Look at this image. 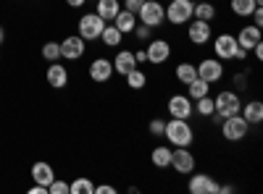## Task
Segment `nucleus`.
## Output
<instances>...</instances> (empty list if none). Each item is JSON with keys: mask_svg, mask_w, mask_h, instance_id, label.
Listing matches in <instances>:
<instances>
[{"mask_svg": "<svg viewBox=\"0 0 263 194\" xmlns=\"http://www.w3.org/2000/svg\"><path fill=\"white\" fill-rule=\"evenodd\" d=\"M84 3H87V0H66V6H69V8H84Z\"/></svg>", "mask_w": 263, "mask_h": 194, "instance_id": "41", "label": "nucleus"}, {"mask_svg": "<svg viewBox=\"0 0 263 194\" xmlns=\"http://www.w3.org/2000/svg\"><path fill=\"white\" fill-rule=\"evenodd\" d=\"M119 11H121V3H119V0H98V3H95V13H98L103 21H108V24H111V21L116 18Z\"/></svg>", "mask_w": 263, "mask_h": 194, "instance_id": "22", "label": "nucleus"}, {"mask_svg": "<svg viewBox=\"0 0 263 194\" xmlns=\"http://www.w3.org/2000/svg\"><path fill=\"white\" fill-rule=\"evenodd\" d=\"M184 27H187V39L192 42V45H197V48L208 45V42H211V37H213V21L190 18Z\"/></svg>", "mask_w": 263, "mask_h": 194, "instance_id": "6", "label": "nucleus"}, {"mask_svg": "<svg viewBox=\"0 0 263 194\" xmlns=\"http://www.w3.org/2000/svg\"><path fill=\"white\" fill-rule=\"evenodd\" d=\"M111 24L121 32V34H132V29L137 27V13H132V11H126V8H121L119 13H116V18L111 21Z\"/></svg>", "mask_w": 263, "mask_h": 194, "instance_id": "21", "label": "nucleus"}, {"mask_svg": "<svg viewBox=\"0 0 263 194\" xmlns=\"http://www.w3.org/2000/svg\"><path fill=\"white\" fill-rule=\"evenodd\" d=\"M87 74H90V79H92L95 84L111 81V76H114V63H111V58H95V60L90 63V69H87Z\"/></svg>", "mask_w": 263, "mask_h": 194, "instance_id": "15", "label": "nucleus"}, {"mask_svg": "<svg viewBox=\"0 0 263 194\" xmlns=\"http://www.w3.org/2000/svg\"><path fill=\"white\" fill-rule=\"evenodd\" d=\"M250 18H253V24H255V27H263V6H258V8L250 13Z\"/></svg>", "mask_w": 263, "mask_h": 194, "instance_id": "38", "label": "nucleus"}, {"mask_svg": "<svg viewBox=\"0 0 263 194\" xmlns=\"http://www.w3.org/2000/svg\"><path fill=\"white\" fill-rule=\"evenodd\" d=\"M248 134H250V123L239 113L221 121V137L227 142H242V139H248Z\"/></svg>", "mask_w": 263, "mask_h": 194, "instance_id": "4", "label": "nucleus"}, {"mask_svg": "<svg viewBox=\"0 0 263 194\" xmlns=\"http://www.w3.org/2000/svg\"><path fill=\"white\" fill-rule=\"evenodd\" d=\"M187 191L190 194H218V181L211 176V174H190V181H187Z\"/></svg>", "mask_w": 263, "mask_h": 194, "instance_id": "11", "label": "nucleus"}, {"mask_svg": "<svg viewBox=\"0 0 263 194\" xmlns=\"http://www.w3.org/2000/svg\"><path fill=\"white\" fill-rule=\"evenodd\" d=\"M163 137L174 144V147H192L195 142V128L187 118H168L166 128H163Z\"/></svg>", "mask_w": 263, "mask_h": 194, "instance_id": "1", "label": "nucleus"}, {"mask_svg": "<svg viewBox=\"0 0 263 194\" xmlns=\"http://www.w3.org/2000/svg\"><path fill=\"white\" fill-rule=\"evenodd\" d=\"M211 42H213V58H218V60H232L234 58V50L239 48L237 45V37L229 34V32L218 34V37H211Z\"/></svg>", "mask_w": 263, "mask_h": 194, "instance_id": "12", "label": "nucleus"}, {"mask_svg": "<svg viewBox=\"0 0 263 194\" xmlns=\"http://www.w3.org/2000/svg\"><path fill=\"white\" fill-rule=\"evenodd\" d=\"M42 58L45 60H58L61 58V42H45V45H42Z\"/></svg>", "mask_w": 263, "mask_h": 194, "instance_id": "32", "label": "nucleus"}, {"mask_svg": "<svg viewBox=\"0 0 263 194\" xmlns=\"http://www.w3.org/2000/svg\"><path fill=\"white\" fill-rule=\"evenodd\" d=\"M142 3H145V0H124V8L132 11V13H137L142 8Z\"/></svg>", "mask_w": 263, "mask_h": 194, "instance_id": "37", "label": "nucleus"}, {"mask_svg": "<svg viewBox=\"0 0 263 194\" xmlns=\"http://www.w3.org/2000/svg\"><path fill=\"white\" fill-rule=\"evenodd\" d=\"M239 116H242L250 126H258L263 123V102L260 100H250V102H242L239 107Z\"/></svg>", "mask_w": 263, "mask_h": 194, "instance_id": "19", "label": "nucleus"}, {"mask_svg": "<svg viewBox=\"0 0 263 194\" xmlns=\"http://www.w3.org/2000/svg\"><path fill=\"white\" fill-rule=\"evenodd\" d=\"M119 189L111 184H95V194H116Z\"/></svg>", "mask_w": 263, "mask_h": 194, "instance_id": "36", "label": "nucleus"}, {"mask_svg": "<svg viewBox=\"0 0 263 194\" xmlns=\"http://www.w3.org/2000/svg\"><path fill=\"white\" fill-rule=\"evenodd\" d=\"M111 63H114V74H119V76H126L132 69H137L135 53H132V50H124V48L116 53V58H114Z\"/></svg>", "mask_w": 263, "mask_h": 194, "instance_id": "18", "label": "nucleus"}, {"mask_svg": "<svg viewBox=\"0 0 263 194\" xmlns=\"http://www.w3.org/2000/svg\"><path fill=\"white\" fill-rule=\"evenodd\" d=\"M121 39H124V34L114 24H105V29L100 34V42H103L105 48H121Z\"/></svg>", "mask_w": 263, "mask_h": 194, "instance_id": "27", "label": "nucleus"}, {"mask_svg": "<svg viewBox=\"0 0 263 194\" xmlns=\"http://www.w3.org/2000/svg\"><path fill=\"white\" fill-rule=\"evenodd\" d=\"M234 37H237V45L250 53V50L258 45V42H260V27H255V24H245Z\"/></svg>", "mask_w": 263, "mask_h": 194, "instance_id": "16", "label": "nucleus"}, {"mask_svg": "<svg viewBox=\"0 0 263 194\" xmlns=\"http://www.w3.org/2000/svg\"><path fill=\"white\" fill-rule=\"evenodd\" d=\"M153 32H156V29L147 27V24H140V21H137V27L132 29V34H135L140 42H150V39H153Z\"/></svg>", "mask_w": 263, "mask_h": 194, "instance_id": "33", "label": "nucleus"}, {"mask_svg": "<svg viewBox=\"0 0 263 194\" xmlns=\"http://www.w3.org/2000/svg\"><path fill=\"white\" fill-rule=\"evenodd\" d=\"M245 84H248V71H242V74L234 76V87H237V90H242Z\"/></svg>", "mask_w": 263, "mask_h": 194, "instance_id": "39", "label": "nucleus"}, {"mask_svg": "<svg viewBox=\"0 0 263 194\" xmlns=\"http://www.w3.org/2000/svg\"><path fill=\"white\" fill-rule=\"evenodd\" d=\"M166 113L168 118H192L195 116V107H192V100L187 95H171L166 100Z\"/></svg>", "mask_w": 263, "mask_h": 194, "instance_id": "10", "label": "nucleus"}, {"mask_svg": "<svg viewBox=\"0 0 263 194\" xmlns=\"http://www.w3.org/2000/svg\"><path fill=\"white\" fill-rule=\"evenodd\" d=\"M135 60L145 66V63H147V53H145V50H137V53H135Z\"/></svg>", "mask_w": 263, "mask_h": 194, "instance_id": "40", "label": "nucleus"}, {"mask_svg": "<svg viewBox=\"0 0 263 194\" xmlns=\"http://www.w3.org/2000/svg\"><path fill=\"white\" fill-rule=\"evenodd\" d=\"M229 8L239 18H250V13L258 8V0H229Z\"/></svg>", "mask_w": 263, "mask_h": 194, "instance_id": "26", "label": "nucleus"}, {"mask_svg": "<svg viewBox=\"0 0 263 194\" xmlns=\"http://www.w3.org/2000/svg\"><path fill=\"white\" fill-rule=\"evenodd\" d=\"M239 107H242V100H239L237 90H224L213 97V123H221L229 116H237Z\"/></svg>", "mask_w": 263, "mask_h": 194, "instance_id": "2", "label": "nucleus"}, {"mask_svg": "<svg viewBox=\"0 0 263 194\" xmlns=\"http://www.w3.org/2000/svg\"><path fill=\"white\" fill-rule=\"evenodd\" d=\"M105 24H108V21H103L95 11L92 13H82L79 16V37L84 42H95V39H100Z\"/></svg>", "mask_w": 263, "mask_h": 194, "instance_id": "5", "label": "nucleus"}, {"mask_svg": "<svg viewBox=\"0 0 263 194\" xmlns=\"http://www.w3.org/2000/svg\"><path fill=\"white\" fill-rule=\"evenodd\" d=\"M174 76H177V81H182L184 87H187L190 81H195V79H197V69H195V63H190V60L177 63V69H174Z\"/></svg>", "mask_w": 263, "mask_h": 194, "instance_id": "23", "label": "nucleus"}, {"mask_svg": "<svg viewBox=\"0 0 263 194\" xmlns=\"http://www.w3.org/2000/svg\"><path fill=\"white\" fill-rule=\"evenodd\" d=\"M29 194H48V186H40V184H34V186L29 189Z\"/></svg>", "mask_w": 263, "mask_h": 194, "instance_id": "42", "label": "nucleus"}, {"mask_svg": "<svg viewBox=\"0 0 263 194\" xmlns=\"http://www.w3.org/2000/svg\"><path fill=\"white\" fill-rule=\"evenodd\" d=\"M195 69H197V79L208 84H218L224 79V60L218 58H203L200 63H195Z\"/></svg>", "mask_w": 263, "mask_h": 194, "instance_id": "9", "label": "nucleus"}, {"mask_svg": "<svg viewBox=\"0 0 263 194\" xmlns=\"http://www.w3.org/2000/svg\"><path fill=\"white\" fill-rule=\"evenodd\" d=\"M150 163L156 165V168H161V170H166V168L171 165V149H168V147H163V144L153 147V153H150Z\"/></svg>", "mask_w": 263, "mask_h": 194, "instance_id": "25", "label": "nucleus"}, {"mask_svg": "<svg viewBox=\"0 0 263 194\" xmlns=\"http://www.w3.org/2000/svg\"><path fill=\"white\" fill-rule=\"evenodd\" d=\"M192 18H200V21H213L216 18V6L211 0H197L192 6Z\"/></svg>", "mask_w": 263, "mask_h": 194, "instance_id": "24", "label": "nucleus"}, {"mask_svg": "<svg viewBox=\"0 0 263 194\" xmlns=\"http://www.w3.org/2000/svg\"><path fill=\"white\" fill-rule=\"evenodd\" d=\"M195 165H197V160H195V153L190 147H174L171 149V165L168 168H174L179 176H190L195 170Z\"/></svg>", "mask_w": 263, "mask_h": 194, "instance_id": "8", "label": "nucleus"}, {"mask_svg": "<svg viewBox=\"0 0 263 194\" xmlns=\"http://www.w3.org/2000/svg\"><path fill=\"white\" fill-rule=\"evenodd\" d=\"M145 53H147V63H153V66H163V63L171 58V42L168 39H150Z\"/></svg>", "mask_w": 263, "mask_h": 194, "instance_id": "13", "label": "nucleus"}, {"mask_svg": "<svg viewBox=\"0 0 263 194\" xmlns=\"http://www.w3.org/2000/svg\"><path fill=\"white\" fill-rule=\"evenodd\" d=\"M208 92H211V84L203 81V79H195V81L187 84V97H190V100H200V97H205Z\"/></svg>", "mask_w": 263, "mask_h": 194, "instance_id": "29", "label": "nucleus"}, {"mask_svg": "<svg viewBox=\"0 0 263 194\" xmlns=\"http://www.w3.org/2000/svg\"><path fill=\"white\" fill-rule=\"evenodd\" d=\"M32 179H34V184H40V186H50V181L55 179V170H53L50 163L37 160V163L32 165Z\"/></svg>", "mask_w": 263, "mask_h": 194, "instance_id": "20", "label": "nucleus"}, {"mask_svg": "<svg viewBox=\"0 0 263 194\" xmlns=\"http://www.w3.org/2000/svg\"><path fill=\"white\" fill-rule=\"evenodd\" d=\"M192 0H168L166 6V21L171 27H184L192 18Z\"/></svg>", "mask_w": 263, "mask_h": 194, "instance_id": "7", "label": "nucleus"}, {"mask_svg": "<svg viewBox=\"0 0 263 194\" xmlns=\"http://www.w3.org/2000/svg\"><path fill=\"white\" fill-rule=\"evenodd\" d=\"M124 79H126V87H129V90H135V92H140V90L147 87V74H145L142 69H132Z\"/></svg>", "mask_w": 263, "mask_h": 194, "instance_id": "28", "label": "nucleus"}, {"mask_svg": "<svg viewBox=\"0 0 263 194\" xmlns=\"http://www.w3.org/2000/svg\"><path fill=\"white\" fill-rule=\"evenodd\" d=\"M84 53H87V42L79 34H69L61 42V58H66V60H79Z\"/></svg>", "mask_w": 263, "mask_h": 194, "instance_id": "14", "label": "nucleus"}, {"mask_svg": "<svg viewBox=\"0 0 263 194\" xmlns=\"http://www.w3.org/2000/svg\"><path fill=\"white\" fill-rule=\"evenodd\" d=\"M137 21L140 24L153 27V29H158L166 21V6L161 3V0H145L142 8L137 11Z\"/></svg>", "mask_w": 263, "mask_h": 194, "instance_id": "3", "label": "nucleus"}, {"mask_svg": "<svg viewBox=\"0 0 263 194\" xmlns=\"http://www.w3.org/2000/svg\"><path fill=\"white\" fill-rule=\"evenodd\" d=\"M69 194H95V184L87 179V176H77L69 184Z\"/></svg>", "mask_w": 263, "mask_h": 194, "instance_id": "30", "label": "nucleus"}, {"mask_svg": "<svg viewBox=\"0 0 263 194\" xmlns=\"http://www.w3.org/2000/svg\"><path fill=\"white\" fill-rule=\"evenodd\" d=\"M192 107H195V113H197V116L211 118V116H213V97L205 95V97H200V100H192Z\"/></svg>", "mask_w": 263, "mask_h": 194, "instance_id": "31", "label": "nucleus"}, {"mask_svg": "<svg viewBox=\"0 0 263 194\" xmlns=\"http://www.w3.org/2000/svg\"><path fill=\"white\" fill-rule=\"evenodd\" d=\"M48 194H69V184L66 181H61L58 176L50 181V186H48Z\"/></svg>", "mask_w": 263, "mask_h": 194, "instance_id": "35", "label": "nucleus"}, {"mask_svg": "<svg viewBox=\"0 0 263 194\" xmlns=\"http://www.w3.org/2000/svg\"><path fill=\"white\" fill-rule=\"evenodd\" d=\"M192 3H197V0H192Z\"/></svg>", "mask_w": 263, "mask_h": 194, "instance_id": "45", "label": "nucleus"}, {"mask_svg": "<svg viewBox=\"0 0 263 194\" xmlns=\"http://www.w3.org/2000/svg\"><path fill=\"white\" fill-rule=\"evenodd\" d=\"M3 39H6V29L0 27V45H3Z\"/></svg>", "mask_w": 263, "mask_h": 194, "instance_id": "44", "label": "nucleus"}, {"mask_svg": "<svg viewBox=\"0 0 263 194\" xmlns=\"http://www.w3.org/2000/svg\"><path fill=\"white\" fill-rule=\"evenodd\" d=\"M45 79H48V84H50L53 90H63L66 84H69V69L61 66L58 60H53L50 66H48V71H45Z\"/></svg>", "mask_w": 263, "mask_h": 194, "instance_id": "17", "label": "nucleus"}, {"mask_svg": "<svg viewBox=\"0 0 263 194\" xmlns=\"http://www.w3.org/2000/svg\"><path fill=\"white\" fill-rule=\"evenodd\" d=\"M250 53H253V55H255V58L260 60V58H263V42H258V45H255V48H253Z\"/></svg>", "mask_w": 263, "mask_h": 194, "instance_id": "43", "label": "nucleus"}, {"mask_svg": "<svg viewBox=\"0 0 263 194\" xmlns=\"http://www.w3.org/2000/svg\"><path fill=\"white\" fill-rule=\"evenodd\" d=\"M166 3H168V0H166Z\"/></svg>", "mask_w": 263, "mask_h": 194, "instance_id": "46", "label": "nucleus"}, {"mask_svg": "<svg viewBox=\"0 0 263 194\" xmlns=\"http://www.w3.org/2000/svg\"><path fill=\"white\" fill-rule=\"evenodd\" d=\"M163 128H166V118H153V121L147 123V134L156 137V139H161V137H163Z\"/></svg>", "mask_w": 263, "mask_h": 194, "instance_id": "34", "label": "nucleus"}]
</instances>
